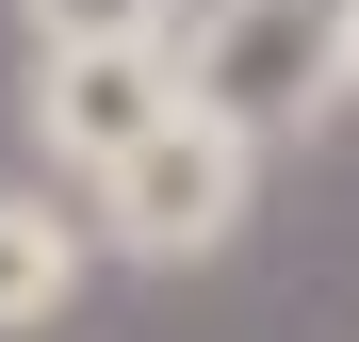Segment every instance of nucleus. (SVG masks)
<instances>
[{"label": "nucleus", "mask_w": 359, "mask_h": 342, "mask_svg": "<svg viewBox=\"0 0 359 342\" xmlns=\"http://www.w3.org/2000/svg\"><path fill=\"white\" fill-rule=\"evenodd\" d=\"M180 114H212L229 147H311L343 114V0H196L180 17Z\"/></svg>", "instance_id": "f257e3e1"}, {"label": "nucleus", "mask_w": 359, "mask_h": 342, "mask_svg": "<svg viewBox=\"0 0 359 342\" xmlns=\"http://www.w3.org/2000/svg\"><path fill=\"white\" fill-rule=\"evenodd\" d=\"M82 196H98V228H82L98 261H147V277H180V261H229V245H245L262 147H229L212 114H163V131H147L131 163H98Z\"/></svg>", "instance_id": "f03ea898"}, {"label": "nucleus", "mask_w": 359, "mask_h": 342, "mask_svg": "<svg viewBox=\"0 0 359 342\" xmlns=\"http://www.w3.org/2000/svg\"><path fill=\"white\" fill-rule=\"evenodd\" d=\"M17 114H33V163H49V180H98V163H131L180 114V66H163V49H33Z\"/></svg>", "instance_id": "7ed1b4c3"}, {"label": "nucleus", "mask_w": 359, "mask_h": 342, "mask_svg": "<svg viewBox=\"0 0 359 342\" xmlns=\"http://www.w3.org/2000/svg\"><path fill=\"white\" fill-rule=\"evenodd\" d=\"M82 212H49L33 180H0V342H17V326H66L82 310Z\"/></svg>", "instance_id": "20e7f679"}, {"label": "nucleus", "mask_w": 359, "mask_h": 342, "mask_svg": "<svg viewBox=\"0 0 359 342\" xmlns=\"http://www.w3.org/2000/svg\"><path fill=\"white\" fill-rule=\"evenodd\" d=\"M180 17L196 0H17L33 49H180Z\"/></svg>", "instance_id": "39448f33"}, {"label": "nucleus", "mask_w": 359, "mask_h": 342, "mask_svg": "<svg viewBox=\"0 0 359 342\" xmlns=\"http://www.w3.org/2000/svg\"><path fill=\"white\" fill-rule=\"evenodd\" d=\"M343 98H359V0H343Z\"/></svg>", "instance_id": "423d86ee"}]
</instances>
